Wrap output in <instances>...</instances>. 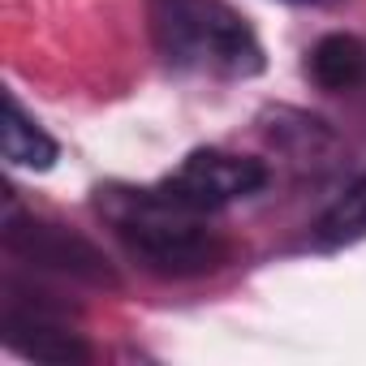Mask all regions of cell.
I'll return each instance as SVG.
<instances>
[{
  "instance_id": "obj_1",
  "label": "cell",
  "mask_w": 366,
  "mask_h": 366,
  "mask_svg": "<svg viewBox=\"0 0 366 366\" xmlns=\"http://www.w3.org/2000/svg\"><path fill=\"white\" fill-rule=\"evenodd\" d=\"M99 212L129 246V254L164 276V280H194L216 272L229 259V246L216 229L203 224L199 212L164 199L151 190H99Z\"/></svg>"
},
{
  "instance_id": "obj_2",
  "label": "cell",
  "mask_w": 366,
  "mask_h": 366,
  "mask_svg": "<svg viewBox=\"0 0 366 366\" xmlns=\"http://www.w3.org/2000/svg\"><path fill=\"white\" fill-rule=\"evenodd\" d=\"M147 31L164 65L181 74L254 78L263 69L254 31L224 0H147Z\"/></svg>"
},
{
  "instance_id": "obj_3",
  "label": "cell",
  "mask_w": 366,
  "mask_h": 366,
  "mask_svg": "<svg viewBox=\"0 0 366 366\" xmlns=\"http://www.w3.org/2000/svg\"><path fill=\"white\" fill-rule=\"evenodd\" d=\"M5 250L14 259L31 263L35 272H52V276L95 285V289H117V272L95 242H86L82 233H74L65 224L26 216L14 199L5 207Z\"/></svg>"
},
{
  "instance_id": "obj_4",
  "label": "cell",
  "mask_w": 366,
  "mask_h": 366,
  "mask_svg": "<svg viewBox=\"0 0 366 366\" xmlns=\"http://www.w3.org/2000/svg\"><path fill=\"white\" fill-rule=\"evenodd\" d=\"M263 186H267V168L259 159L233 155L220 147H203V151H190L177 164V172H168L155 190L199 216H212V212H224V207L259 194Z\"/></svg>"
},
{
  "instance_id": "obj_5",
  "label": "cell",
  "mask_w": 366,
  "mask_h": 366,
  "mask_svg": "<svg viewBox=\"0 0 366 366\" xmlns=\"http://www.w3.org/2000/svg\"><path fill=\"white\" fill-rule=\"evenodd\" d=\"M5 345L31 362H56V366H78L91 362V345L65 323V315L52 302H22L18 289L9 285L5 297Z\"/></svg>"
},
{
  "instance_id": "obj_6",
  "label": "cell",
  "mask_w": 366,
  "mask_h": 366,
  "mask_svg": "<svg viewBox=\"0 0 366 366\" xmlns=\"http://www.w3.org/2000/svg\"><path fill=\"white\" fill-rule=\"evenodd\" d=\"M306 74L323 91H353L366 78V44L357 35H345V31L323 35L306 56Z\"/></svg>"
},
{
  "instance_id": "obj_7",
  "label": "cell",
  "mask_w": 366,
  "mask_h": 366,
  "mask_svg": "<svg viewBox=\"0 0 366 366\" xmlns=\"http://www.w3.org/2000/svg\"><path fill=\"white\" fill-rule=\"evenodd\" d=\"M56 155H61L56 138L18 104V95H9V99H5V159H9L14 168H35V172H44V168L56 164Z\"/></svg>"
},
{
  "instance_id": "obj_8",
  "label": "cell",
  "mask_w": 366,
  "mask_h": 366,
  "mask_svg": "<svg viewBox=\"0 0 366 366\" xmlns=\"http://www.w3.org/2000/svg\"><path fill=\"white\" fill-rule=\"evenodd\" d=\"M362 237H366V172L353 181V186L310 229L315 250H345V246H357Z\"/></svg>"
},
{
  "instance_id": "obj_9",
  "label": "cell",
  "mask_w": 366,
  "mask_h": 366,
  "mask_svg": "<svg viewBox=\"0 0 366 366\" xmlns=\"http://www.w3.org/2000/svg\"><path fill=\"white\" fill-rule=\"evenodd\" d=\"M289 5H336V0H289Z\"/></svg>"
}]
</instances>
